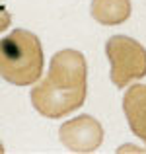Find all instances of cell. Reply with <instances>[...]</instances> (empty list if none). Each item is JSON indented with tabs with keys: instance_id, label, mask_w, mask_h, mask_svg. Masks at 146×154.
Instances as JSON below:
<instances>
[{
	"instance_id": "1",
	"label": "cell",
	"mask_w": 146,
	"mask_h": 154,
	"mask_svg": "<svg viewBox=\"0 0 146 154\" xmlns=\"http://www.w3.org/2000/svg\"><path fill=\"white\" fill-rule=\"evenodd\" d=\"M86 59L80 51L62 49L51 59L49 74L31 90V103L49 119L80 109L86 102Z\"/></svg>"
},
{
	"instance_id": "6",
	"label": "cell",
	"mask_w": 146,
	"mask_h": 154,
	"mask_svg": "<svg viewBox=\"0 0 146 154\" xmlns=\"http://www.w3.org/2000/svg\"><path fill=\"white\" fill-rule=\"evenodd\" d=\"M92 18L103 26L123 23L131 16V0H92Z\"/></svg>"
},
{
	"instance_id": "3",
	"label": "cell",
	"mask_w": 146,
	"mask_h": 154,
	"mask_svg": "<svg viewBox=\"0 0 146 154\" xmlns=\"http://www.w3.org/2000/svg\"><path fill=\"white\" fill-rule=\"evenodd\" d=\"M105 55L111 63V82L117 88H125L127 82L146 74V51L135 39L113 35L105 43Z\"/></svg>"
},
{
	"instance_id": "5",
	"label": "cell",
	"mask_w": 146,
	"mask_h": 154,
	"mask_svg": "<svg viewBox=\"0 0 146 154\" xmlns=\"http://www.w3.org/2000/svg\"><path fill=\"white\" fill-rule=\"evenodd\" d=\"M123 111L132 133L146 143V86H131L123 98Z\"/></svg>"
},
{
	"instance_id": "4",
	"label": "cell",
	"mask_w": 146,
	"mask_h": 154,
	"mask_svg": "<svg viewBox=\"0 0 146 154\" xmlns=\"http://www.w3.org/2000/svg\"><path fill=\"white\" fill-rule=\"evenodd\" d=\"M59 139L72 152H94L103 140V129L92 115H80L60 125Z\"/></svg>"
},
{
	"instance_id": "2",
	"label": "cell",
	"mask_w": 146,
	"mask_h": 154,
	"mask_svg": "<svg viewBox=\"0 0 146 154\" xmlns=\"http://www.w3.org/2000/svg\"><path fill=\"white\" fill-rule=\"evenodd\" d=\"M43 72V49L37 35L14 29L0 39V76L16 86H29Z\"/></svg>"
}]
</instances>
